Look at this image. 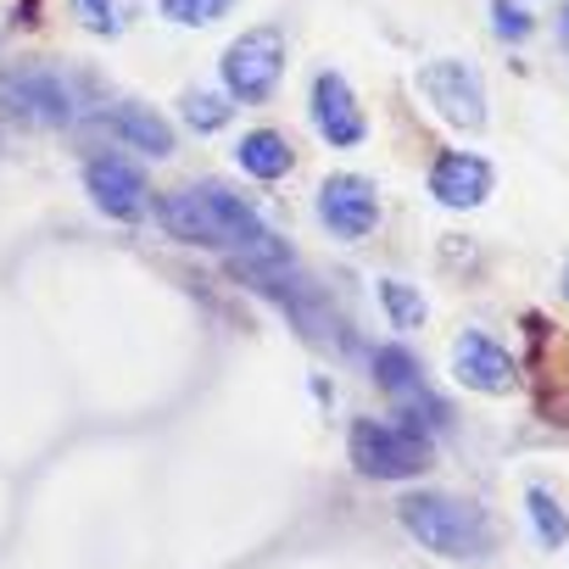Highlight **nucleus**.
Listing matches in <instances>:
<instances>
[{
  "label": "nucleus",
  "mask_w": 569,
  "mask_h": 569,
  "mask_svg": "<svg viewBox=\"0 0 569 569\" xmlns=\"http://www.w3.org/2000/svg\"><path fill=\"white\" fill-rule=\"evenodd\" d=\"M491 18H497V34H502V40H513V46H519V40H530V29H536V23H530V12L519 7V0H491Z\"/></svg>",
  "instance_id": "nucleus-19"
},
{
  "label": "nucleus",
  "mask_w": 569,
  "mask_h": 569,
  "mask_svg": "<svg viewBox=\"0 0 569 569\" xmlns=\"http://www.w3.org/2000/svg\"><path fill=\"white\" fill-rule=\"evenodd\" d=\"M491 184H497V173H491V162L475 157V151H441L436 168H430V196H436L441 207H452V212L480 207V201L491 196Z\"/></svg>",
  "instance_id": "nucleus-10"
},
{
  "label": "nucleus",
  "mask_w": 569,
  "mask_h": 569,
  "mask_svg": "<svg viewBox=\"0 0 569 569\" xmlns=\"http://www.w3.org/2000/svg\"><path fill=\"white\" fill-rule=\"evenodd\" d=\"M375 386L397 402V413L413 425V430H441L447 425V402L430 391V380H425V369H419V358L408 352V347H380L375 352Z\"/></svg>",
  "instance_id": "nucleus-5"
},
{
  "label": "nucleus",
  "mask_w": 569,
  "mask_h": 569,
  "mask_svg": "<svg viewBox=\"0 0 569 569\" xmlns=\"http://www.w3.org/2000/svg\"><path fill=\"white\" fill-rule=\"evenodd\" d=\"M234 0H162V18L184 23V29H201V23H218Z\"/></svg>",
  "instance_id": "nucleus-17"
},
{
  "label": "nucleus",
  "mask_w": 569,
  "mask_h": 569,
  "mask_svg": "<svg viewBox=\"0 0 569 569\" xmlns=\"http://www.w3.org/2000/svg\"><path fill=\"white\" fill-rule=\"evenodd\" d=\"M96 123L112 129L123 146H134V151H146V157H173V129H168L151 107H129V101H118V107H101Z\"/></svg>",
  "instance_id": "nucleus-13"
},
{
  "label": "nucleus",
  "mask_w": 569,
  "mask_h": 569,
  "mask_svg": "<svg viewBox=\"0 0 569 569\" xmlns=\"http://www.w3.org/2000/svg\"><path fill=\"white\" fill-rule=\"evenodd\" d=\"M313 129L330 146H363L369 123H363V107H358V96H352V84L341 73H319L313 79Z\"/></svg>",
  "instance_id": "nucleus-11"
},
{
  "label": "nucleus",
  "mask_w": 569,
  "mask_h": 569,
  "mask_svg": "<svg viewBox=\"0 0 569 569\" xmlns=\"http://www.w3.org/2000/svg\"><path fill=\"white\" fill-rule=\"evenodd\" d=\"M0 101H12V112L34 118V123H68L73 118V101H68V84L51 79V73H18V79H0Z\"/></svg>",
  "instance_id": "nucleus-12"
},
{
  "label": "nucleus",
  "mask_w": 569,
  "mask_h": 569,
  "mask_svg": "<svg viewBox=\"0 0 569 569\" xmlns=\"http://www.w3.org/2000/svg\"><path fill=\"white\" fill-rule=\"evenodd\" d=\"M380 308H386V319H391L397 330H419V325L430 319L425 297L413 291V284H402V279H380Z\"/></svg>",
  "instance_id": "nucleus-16"
},
{
  "label": "nucleus",
  "mask_w": 569,
  "mask_h": 569,
  "mask_svg": "<svg viewBox=\"0 0 569 569\" xmlns=\"http://www.w3.org/2000/svg\"><path fill=\"white\" fill-rule=\"evenodd\" d=\"M234 162L251 179H284V173H291V162H297V151H291V140H284L279 129H251V134H240Z\"/></svg>",
  "instance_id": "nucleus-14"
},
{
  "label": "nucleus",
  "mask_w": 569,
  "mask_h": 569,
  "mask_svg": "<svg viewBox=\"0 0 569 569\" xmlns=\"http://www.w3.org/2000/svg\"><path fill=\"white\" fill-rule=\"evenodd\" d=\"M397 513H402V530L419 547L441 552V558H486L491 552V519L475 502H463V497L413 491V497L397 502Z\"/></svg>",
  "instance_id": "nucleus-2"
},
{
  "label": "nucleus",
  "mask_w": 569,
  "mask_h": 569,
  "mask_svg": "<svg viewBox=\"0 0 569 569\" xmlns=\"http://www.w3.org/2000/svg\"><path fill=\"white\" fill-rule=\"evenodd\" d=\"M558 291H563V302H569V262H563V279H558Z\"/></svg>",
  "instance_id": "nucleus-22"
},
{
  "label": "nucleus",
  "mask_w": 569,
  "mask_h": 569,
  "mask_svg": "<svg viewBox=\"0 0 569 569\" xmlns=\"http://www.w3.org/2000/svg\"><path fill=\"white\" fill-rule=\"evenodd\" d=\"M525 508H530V525H536V541L541 547H563L569 541V513L558 508V497L547 486H530L525 491Z\"/></svg>",
  "instance_id": "nucleus-15"
},
{
  "label": "nucleus",
  "mask_w": 569,
  "mask_h": 569,
  "mask_svg": "<svg viewBox=\"0 0 569 569\" xmlns=\"http://www.w3.org/2000/svg\"><path fill=\"white\" fill-rule=\"evenodd\" d=\"M73 7H79V18L96 29V34H118V12H123V0H73Z\"/></svg>",
  "instance_id": "nucleus-20"
},
{
  "label": "nucleus",
  "mask_w": 569,
  "mask_h": 569,
  "mask_svg": "<svg viewBox=\"0 0 569 569\" xmlns=\"http://www.w3.org/2000/svg\"><path fill=\"white\" fill-rule=\"evenodd\" d=\"M84 184H90V196H96V207H101L107 218L134 223V218H146V207H151L146 173H140L134 162H123V157H96V162L84 168Z\"/></svg>",
  "instance_id": "nucleus-9"
},
{
  "label": "nucleus",
  "mask_w": 569,
  "mask_h": 569,
  "mask_svg": "<svg viewBox=\"0 0 569 569\" xmlns=\"http://www.w3.org/2000/svg\"><path fill=\"white\" fill-rule=\"evenodd\" d=\"M184 118H190V129H201V134H212V129H223L229 123V107H223V96H184Z\"/></svg>",
  "instance_id": "nucleus-18"
},
{
  "label": "nucleus",
  "mask_w": 569,
  "mask_h": 569,
  "mask_svg": "<svg viewBox=\"0 0 569 569\" xmlns=\"http://www.w3.org/2000/svg\"><path fill=\"white\" fill-rule=\"evenodd\" d=\"M319 218L336 240H363L380 223V196L363 173H330L319 184Z\"/></svg>",
  "instance_id": "nucleus-7"
},
{
  "label": "nucleus",
  "mask_w": 569,
  "mask_h": 569,
  "mask_svg": "<svg viewBox=\"0 0 569 569\" xmlns=\"http://www.w3.org/2000/svg\"><path fill=\"white\" fill-rule=\"evenodd\" d=\"M279 68H284V34L279 29H246L229 51H223V90L246 107L268 101L273 84H279Z\"/></svg>",
  "instance_id": "nucleus-4"
},
{
  "label": "nucleus",
  "mask_w": 569,
  "mask_h": 569,
  "mask_svg": "<svg viewBox=\"0 0 569 569\" xmlns=\"http://www.w3.org/2000/svg\"><path fill=\"white\" fill-rule=\"evenodd\" d=\"M347 447H352L358 475H369V480H413V475H425L430 458H436L425 430H413V425H386V419H358L352 436H347Z\"/></svg>",
  "instance_id": "nucleus-3"
},
{
  "label": "nucleus",
  "mask_w": 569,
  "mask_h": 569,
  "mask_svg": "<svg viewBox=\"0 0 569 569\" xmlns=\"http://www.w3.org/2000/svg\"><path fill=\"white\" fill-rule=\"evenodd\" d=\"M162 229L184 246H207V251H234L240 262H273L284 257L279 240L268 234V223L218 179H201V184H184L173 196H162Z\"/></svg>",
  "instance_id": "nucleus-1"
},
{
  "label": "nucleus",
  "mask_w": 569,
  "mask_h": 569,
  "mask_svg": "<svg viewBox=\"0 0 569 569\" xmlns=\"http://www.w3.org/2000/svg\"><path fill=\"white\" fill-rule=\"evenodd\" d=\"M452 375H458V386H469L480 397H508L519 386V363L508 358V347L480 330H463L452 341Z\"/></svg>",
  "instance_id": "nucleus-8"
},
{
  "label": "nucleus",
  "mask_w": 569,
  "mask_h": 569,
  "mask_svg": "<svg viewBox=\"0 0 569 569\" xmlns=\"http://www.w3.org/2000/svg\"><path fill=\"white\" fill-rule=\"evenodd\" d=\"M419 96L452 123V129H486V84L469 62L458 57H436L419 68Z\"/></svg>",
  "instance_id": "nucleus-6"
},
{
  "label": "nucleus",
  "mask_w": 569,
  "mask_h": 569,
  "mask_svg": "<svg viewBox=\"0 0 569 569\" xmlns=\"http://www.w3.org/2000/svg\"><path fill=\"white\" fill-rule=\"evenodd\" d=\"M558 40L569 46V0H563V12H558Z\"/></svg>",
  "instance_id": "nucleus-21"
}]
</instances>
